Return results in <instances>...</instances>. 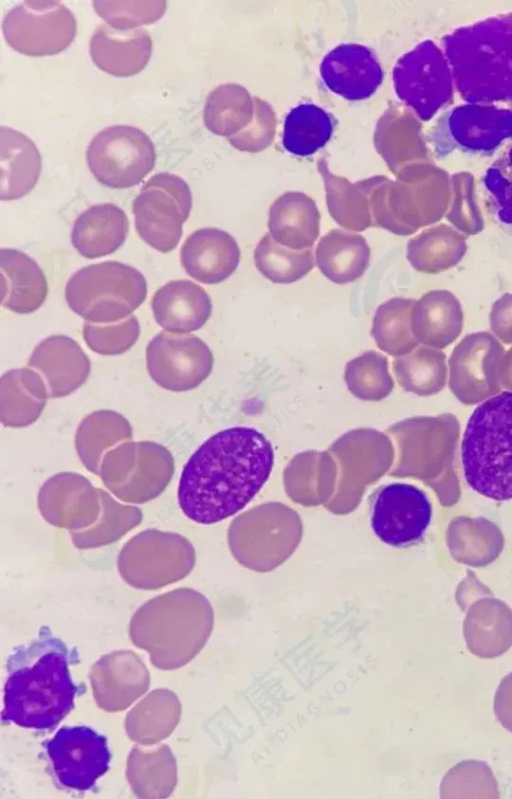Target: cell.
Segmentation results:
<instances>
[{
    "label": "cell",
    "mask_w": 512,
    "mask_h": 799,
    "mask_svg": "<svg viewBox=\"0 0 512 799\" xmlns=\"http://www.w3.org/2000/svg\"><path fill=\"white\" fill-rule=\"evenodd\" d=\"M274 451L255 428L234 426L205 440L180 475L177 498L190 520L211 525L249 504L269 479Z\"/></svg>",
    "instance_id": "6da1fadb"
},
{
    "label": "cell",
    "mask_w": 512,
    "mask_h": 799,
    "mask_svg": "<svg viewBox=\"0 0 512 799\" xmlns=\"http://www.w3.org/2000/svg\"><path fill=\"white\" fill-rule=\"evenodd\" d=\"M77 656L47 627L18 647L7 661L2 720L36 730L60 723L78 691L69 671Z\"/></svg>",
    "instance_id": "7a4b0ae2"
},
{
    "label": "cell",
    "mask_w": 512,
    "mask_h": 799,
    "mask_svg": "<svg viewBox=\"0 0 512 799\" xmlns=\"http://www.w3.org/2000/svg\"><path fill=\"white\" fill-rule=\"evenodd\" d=\"M214 626L208 600L190 588H179L144 603L132 616V643L150 655L158 669L186 665L205 646Z\"/></svg>",
    "instance_id": "3957f363"
},
{
    "label": "cell",
    "mask_w": 512,
    "mask_h": 799,
    "mask_svg": "<svg viewBox=\"0 0 512 799\" xmlns=\"http://www.w3.org/2000/svg\"><path fill=\"white\" fill-rule=\"evenodd\" d=\"M461 458L473 490L497 501L512 499V391L488 398L473 411Z\"/></svg>",
    "instance_id": "277c9868"
},
{
    "label": "cell",
    "mask_w": 512,
    "mask_h": 799,
    "mask_svg": "<svg viewBox=\"0 0 512 799\" xmlns=\"http://www.w3.org/2000/svg\"><path fill=\"white\" fill-rule=\"evenodd\" d=\"M147 283L136 268L104 261L83 267L67 281L68 306L87 322L115 323L124 320L143 303Z\"/></svg>",
    "instance_id": "5b68a950"
},
{
    "label": "cell",
    "mask_w": 512,
    "mask_h": 799,
    "mask_svg": "<svg viewBox=\"0 0 512 799\" xmlns=\"http://www.w3.org/2000/svg\"><path fill=\"white\" fill-rule=\"evenodd\" d=\"M490 38L486 39L483 25L463 29L457 33L471 47L467 46L456 36L452 39L463 47H450L451 65L459 89L468 94L471 99H512V30L504 31V22H499V31L496 20L488 22ZM451 43V42H449ZM453 44V43H451ZM456 45V44H453Z\"/></svg>",
    "instance_id": "8992f818"
},
{
    "label": "cell",
    "mask_w": 512,
    "mask_h": 799,
    "mask_svg": "<svg viewBox=\"0 0 512 799\" xmlns=\"http://www.w3.org/2000/svg\"><path fill=\"white\" fill-rule=\"evenodd\" d=\"M192 209V194L179 176L154 174L133 201L135 228L144 242L159 252L172 251Z\"/></svg>",
    "instance_id": "52a82bcc"
},
{
    "label": "cell",
    "mask_w": 512,
    "mask_h": 799,
    "mask_svg": "<svg viewBox=\"0 0 512 799\" xmlns=\"http://www.w3.org/2000/svg\"><path fill=\"white\" fill-rule=\"evenodd\" d=\"M86 160L99 183L110 188H129L152 171L156 151L152 140L139 128L113 125L93 137Z\"/></svg>",
    "instance_id": "ba28073f"
},
{
    "label": "cell",
    "mask_w": 512,
    "mask_h": 799,
    "mask_svg": "<svg viewBox=\"0 0 512 799\" xmlns=\"http://www.w3.org/2000/svg\"><path fill=\"white\" fill-rule=\"evenodd\" d=\"M3 36L15 51L43 57L64 51L73 42L77 22L60 1L25 0L11 8L2 21Z\"/></svg>",
    "instance_id": "9c48e42d"
},
{
    "label": "cell",
    "mask_w": 512,
    "mask_h": 799,
    "mask_svg": "<svg viewBox=\"0 0 512 799\" xmlns=\"http://www.w3.org/2000/svg\"><path fill=\"white\" fill-rule=\"evenodd\" d=\"M137 536L118 557L119 572L131 586L156 589L182 579L192 569L193 548L182 536L152 530V548L145 531Z\"/></svg>",
    "instance_id": "30bf717a"
},
{
    "label": "cell",
    "mask_w": 512,
    "mask_h": 799,
    "mask_svg": "<svg viewBox=\"0 0 512 799\" xmlns=\"http://www.w3.org/2000/svg\"><path fill=\"white\" fill-rule=\"evenodd\" d=\"M213 363L210 348L192 334L163 331L146 347L150 377L169 391L183 392L196 388L210 375Z\"/></svg>",
    "instance_id": "8fae6325"
},
{
    "label": "cell",
    "mask_w": 512,
    "mask_h": 799,
    "mask_svg": "<svg viewBox=\"0 0 512 799\" xmlns=\"http://www.w3.org/2000/svg\"><path fill=\"white\" fill-rule=\"evenodd\" d=\"M432 518V505L418 487L390 483L378 490L371 507V527L377 538L393 547L419 542Z\"/></svg>",
    "instance_id": "7c38bea8"
},
{
    "label": "cell",
    "mask_w": 512,
    "mask_h": 799,
    "mask_svg": "<svg viewBox=\"0 0 512 799\" xmlns=\"http://www.w3.org/2000/svg\"><path fill=\"white\" fill-rule=\"evenodd\" d=\"M58 782L70 789H91L109 767L106 738L87 726H66L46 744Z\"/></svg>",
    "instance_id": "4fadbf2b"
},
{
    "label": "cell",
    "mask_w": 512,
    "mask_h": 799,
    "mask_svg": "<svg viewBox=\"0 0 512 799\" xmlns=\"http://www.w3.org/2000/svg\"><path fill=\"white\" fill-rule=\"evenodd\" d=\"M123 446L128 460L120 446L103 458L100 470L106 486L126 502L143 503L161 494L167 484L151 477L152 473L171 478L173 468L152 469V465L172 458L170 452L152 461V457L162 448L161 445L137 442L124 443Z\"/></svg>",
    "instance_id": "5bb4252c"
},
{
    "label": "cell",
    "mask_w": 512,
    "mask_h": 799,
    "mask_svg": "<svg viewBox=\"0 0 512 799\" xmlns=\"http://www.w3.org/2000/svg\"><path fill=\"white\" fill-rule=\"evenodd\" d=\"M446 72L437 47L425 41L396 62L393 69L395 92L421 119L427 120L444 102Z\"/></svg>",
    "instance_id": "9a60e30c"
},
{
    "label": "cell",
    "mask_w": 512,
    "mask_h": 799,
    "mask_svg": "<svg viewBox=\"0 0 512 799\" xmlns=\"http://www.w3.org/2000/svg\"><path fill=\"white\" fill-rule=\"evenodd\" d=\"M504 353L500 341L489 332L466 335L454 347L448 361L450 383L456 394L467 400L493 394Z\"/></svg>",
    "instance_id": "2e32d148"
},
{
    "label": "cell",
    "mask_w": 512,
    "mask_h": 799,
    "mask_svg": "<svg viewBox=\"0 0 512 799\" xmlns=\"http://www.w3.org/2000/svg\"><path fill=\"white\" fill-rule=\"evenodd\" d=\"M89 679L96 704L107 712L126 709L148 690L150 684L145 663L130 650L102 656L91 666Z\"/></svg>",
    "instance_id": "e0dca14e"
},
{
    "label": "cell",
    "mask_w": 512,
    "mask_h": 799,
    "mask_svg": "<svg viewBox=\"0 0 512 799\" xmlns=\"http://www.w3.org/2000/svg\"><path fill=\"white\" fill-rule=\"evenodd\" d=\"M320 76L327 88L349 101L370 98L383 82L377 56L368 47L347 43L329 51L321 61Z\"/></svg>",
    "instance_id": "ac0fdd59"
},
{
    "label": "cell",
    "mask_w": 512,
    "mask_h": 799,
    "mask_svg": "<svg viewBox=\"0 0 512 799\" xmlns=\"http://www.w3.org/2000/svg\"><path fill=\"white\" fill-rule=\"evenodd\" d=\"M28 366L46 383L49 396H67L85 383L90 360L81 346L65 335L45 338L32 351Z\"/></svg>",
    "instance_id": "d6986e66"
},
{
    "label": "cell",
    "mask_w": 512,
    "mask_h": 799,
    "mask_svg": "<svg viewBox=\"0 0 512 799\" xmlns=\"http://www.w3.org/2000/svg\"><path fill=\"white\" fill-rule=\"evenodd\" d=\"M186 273L203 284H218L229 278L240 262L236 240L218 228H202L190 234L180 251Z\"/></svg>",
    "instance_id": "ffe728a7"
},
{
    "label": "cell",
    "mask_w": 512,
    "mask_h": 799,
    "mask_svg": "<svg viewBox=\"0 0 512 799\" xmlns=\"http://www.w3.org/2000/svg\"><path fill=\"white\" fill-rule=\"evenodd\" d=\"M152 46L145 29L117 30L102 24L90 39L89 53L100 70L117 77H129L146 67Z\"/></svg>",
    "instance_id": "44dd1931"
},
{
    "label": "cell",
    "mask_w": 512,
    "mask_h": 799,
    "mask_svg": "<svg viewBox=\"0 0 512 799\" xmlns=\"http://www.w3.org/2000/svg\"><path fill=\"white\" fill-rule=\"evenodd\" d=\"M151 308L157 324L164 330L187 334L208 321L212 302L200 285L190 280H175L154 293Z\"/></svg>",
    "instance_id": "7402d4cb"
},
{
    "label": "cell",
    "mask_w": 512,
    "mask_h": 799,
    "mask_svg": "<svg viewBox=\"0 0 512 799\" xmlns=\"http://www.w3.org/2000/svg\"><path fill=\"white\" fill-rule=\"evenodd\" d=\"M320 212L303 192L288 191L270 206L269 234L280 245L293 250L310 249L320 234Z\"/></svg>",
    "instance_id": "603a6c76"
},
{
    "label": "cell",
    "mask_w": 512,
    "mask_h": 799,
    "mask_svg": "<svg viewBox=\"0 0 512 799\" xmlns=\"http://www.w3.org/2000/svg\"><path fill=\"white\" fill-rule=\"evenodd\" d=\"M463 325L462 306L448 290H431L412 306L411 329L422 345L441 350L458 338Z\"/></svg>",
    "instance_id": "cb8c5ba5"
},
{
    "label": "cell",
    "mask_w": 512,
    "mask_h": 799,
    "mask_svg": "<svg viewBox=\"0 0 512 799\" xmlns=\"http://www.w3.org/2000/svg\"><path fill=\"white\" fill-rule=\"evenodd\" d=\"M2 306L17 314L36 311L48 294L46 277L26 253L12 248L0 251Z\"/></svg>",
    "instance_id": "d4e9b609"
},
{
    "label": "cell",
    "mask_w": 512,
    "mask_h": 799,
    "mask_svg": "<svg viewBox=\"0 0 512 799\" xmlns=\"http://www.w3.org/2000/svg\"><path fill=\"white\" fill-rule=\"evenodd\" d=\"M317 166L326 190L327 208L335 222L354 232L374 226L370 195L384 176L377 175L352 183L331 173L325 158H319Z\"/></svg>",
    "instance_id": "484cf974"
},
{
    "label": "cell",
    "mask_w": 512,
    "mask_h": 799,
    "mask_svg": "<svg viewBox=\"0 0 512 799\" xmlns=\"http://www.w3.org/2000/svg\"><path fill=\"white\" fill-rule=\"evenodd\" d=\"M128 231L129 220L120 207L112 203L97 204L76 218L71 243L83 257L99 258L120 248Z\"/></svg>",
    "instance_id": "4316f807"
},
{
    "label": "cell",
    "mask_w": 512,
    "mask_h": 799,
    "mask_svg": "<svg viewBox=\"0 0 512 799\" xmlns=\"http://www.w3.org/2000/svg\"><path fill=\"white\" fill-rule=\"evenodd\" d=\"M41 155L35 143L11 127L0 128V198L12 201L27 195L41 173Z\"/></svg>",
    "instance_id": "83f0119b"
},
{
    "label": "cell",
    "mask_w": 512,
    "mask_h": 799,
    "mask_svg": "<svg viewBox=\"0 0 512 799\" xmlns=\"http://www.w3.org/2000/svg\"><path fill=\"white\" fill-rule=\"evenodd\" d=\"M370 247L357 233L332 229L324 234L315 249L316 265L331 282L344 285L362 277L370 263Z\"/></svg>",
    "instance_id": "f1b7e54d"
},
{
    "label": "cell",
    "mask_w": 512,
    "mask_h": 799,
    "mask_svg": "<svg viewBox=\"0 0 512 799\" xmlns=\"http://www.w3.org/2000/svg\"><path fill=\"white\" fill-rule=\"evenodd\" d=\"M463 635L473 655L501 656L512 646V611L499 601L476 603L464 620Z\"/></svg>",
    "instance_id": "f546056e"
},
{
    "label": "cell",
    "mask_w": 512,
    "mask_h": 799,
    "mask_svg": "<svg viewBox=\"0 0 512 799\" xmlns=\"http://www.w3.org/2000/svg\"><path fill=\"white\" fill-rule=\"evenodd\" d=\"M181 711V703L173 691L166 688L155 689L126 715V733L132 741L140 745L156 744L174 731Z\"/></svg>",
    "instance_id": "4dcf8cb0"
},
{
    "label": "cell",
    "mask_w": 512,
    "mask_h": 799,
    "mask_svg": "<svg viewBox=\"0 0 512 799\" xmlns=\"http://www.w3.org/2000/svg\"><path fill=\"white\" fill-rule=\"evenodd\" d=\"M126 778L139 798L170 796L177 784V764L170 747L134 746L127 759Z\"/></svg>",
    "instance_id": "1f68e13d"
},
{
    "label": "cell",
    "mask_w": 512,
    "mask_h": 799,
    "mask_svg": "<svg viewBox=\"0 0 512 799\" xmlns=\"http://www.w3.org/2000/svg\"><path fill=\"white\" fill-rule=\"evenodd\" d=\"M1 420L7 426H25L41 414L49 396L41 375L30 368L12 369L1 378Z\"/></svg>",
    "instance_id": "d6a6232c"
},
{
    "label": "cell",
    "mask_w": 512,
    "mask_h": 799,
    "mask_svg": "<svg viewBox=\"0 0 512 799\" xmlns=\"http://www.w3.org/2000/svg\"><path fill=\"white\" fill-rule=\"evenodd\" d=\"M464 236L444 225L427 229L410 239L406 258L418 272L438 274L456 266L464 257Z\"/></svg>",
    "instance_id": "836d02e7"
},
{
    "label": "cell",
    "mask_w": 512,
    "mask_h": 799,
    "mask_svg": "<svg viewBox=\"0 0 512 799\" xmlns=\"http://www.w3.org/2000/svg\"><path fill=\"white\" fill-rule=\"evenodd\" d=\"M255 115L254 97L236 83H225L207 96L203 120L212 133L230 138L245 129Z\"/></svg>",
    "instance_id": "e575fe53"
},
{
    "label": "cell",
    "mask_w": 512,
    "mask_h": 799,
    "mask_svg": "<svg viewBox=\"0 0 512 799\" xmlns=\"http://www.w3.org/2000/svg\"><path fill=\"white\" fill-rule=\"evenodd\" d=\"M334 131L332 115L312 103H302L286 115L282 145L290 154L306 157L315 154L331 139Z\"/></svg>",
    "instance_id": "d590c367"
},
{
    "label": "cell",
    "mask_w": 512,
    "mask_h": 799,
    "mask_svg": "<svg viewBox=\"0 0 512 799\" xmlns=\"http://www.w3.org/2000/svg\"><path fill=\"white\" fill-rule=\"evenodd\" d=\"M414 302L410 298L393 297L377 307L370 334L381 351L399 357L418 347L411 329Z\"/></svg>",
    "instance_id": "8d00e7d4"
},
{
    "label": "cell",
    "mask_w": 512,
    "mask_h": 799,
    "mask_svg": "<svg viewBox=\"0 0 512 799\" xmlns=\"http://www.w3.org/2000/svg\"><path fill=\"white\" fill-rule=\"evenodd\" d=\"M392 367L399 384L418 394L439 390L447 374L446 355L439 349L425 345L396 357Z\"/></svg>",
    "instance_id": "74e56055"
},
{
    "label": "cell",
    "mask_w": 512,
    "mask_h": 799,
    "mask_svg": "<svg viewBox=\"0 0 512 799\" xmlns=\"http://www.w3.org/2000/svg\"><path fill=\"white\" fill-rule=\"evenodd\" d=\"M259 273L275 284H291L305 277L314 267L312 249L293 250L277 243L269 233L254 250Z\"/></svg>",
    "instance_id": "f35d334b"
},
{
    "label": "cell",
    "mask_w": 512,
    "mask_h": 799,
    "mask_svg": "<svg viewBox=\"0 0 512 799\" xmlns=\"http://www.w3.org/2000/svg\"><path fill=\"white\" fill-rule=\"evenodd\" d=\"M345 381L349 390L361 399H381L393 387L386 356L374 350L365 351L346 363Z\"/></svg>",
    "instance_id": "ab89813d"
},
{
    "label": "cell",
    "mask_w": 512,
    "mask_h": 799,
    "mask_svg": "<svg viewBox=\"0 0 512 799\" xmlns=\"http://www.w3.org/2000/svg\"><path fill=\"white\" fill-rule=\"evenodd\" d=\"M441 798H499L497 781L482 761L466 760L453 766L440 785Z\"/></svg>",
    "instance_id": "60d3db41"
},
{
    "label": "cell",
    "mask_w": 512,
    "mask_h": 799,
    "mask_svg": "<svg viewBox=\"0 0 512 799\" xmlns=\"http://www.w3.org/2000/svg\"><path fill=\"white\" fill-rule=\"evenodd\" d=\"M95 12L112 28L133 30L159 20L166 11L165 0H96Z\"/></svg>",
    "instance_id": "b9f144b4"
},
{
    "label": "cell",
    "mask_w": 512,
    "mask_h": 799,
    "mask_svg": "<svg viewBox=\"0 0 512 799\" xmlns=\"http://www.w3.org/2000/svg\"><path fill=\"white\" fill-rule=\"evenodd\" d=\"M139 335L140 325L134 315L110 325L91 322L83 325V338L87 346L106 356L128 351L137 342Z\"/></svg>",
    "instance_id": "7bdbcfd3"
},
{
    "label": "cell",
    "mask_w": 512,
    "mask_h": 799,
    "mask_svg": "<svg viewBox=\"0 0 512 799\" xmlns=\"http://www.w3.org/2000/svg\"><path fill=\"white\" fill-rule=\"evenodd\" d=\"M255 115L252 122L238 134L228 138L239 151L257 153L271 145L276 132L277 117L272 106L254 96Z\"/></svg>",
    "instance_id": "ee69618b"
},
{
    "label": "cell",
    "mask_w": 512,
    "mask_h": 799,
    "mask_svg": "<svg viewBox=\"0 0 512 799\" xmlns=\"http://www.w3.org/2000/svg\"><path fill=\"white\" fill-rule=\"evenodd\" d=\"M489 321L493 335L504 344H512V293L494 302Z\"/></svg>",
    "instance_id": "f6af8a7d"
},
{
    "label": "cell",
    "mask_w": 512,
    "mask_h": 799,
    "mask_svg": "<svg viewBox=\"0 0 512 799\" xmlns=\"http://www.w3.org/2000/svg\"><path fill=\"white\" fill-rule=\"evenodd\" d=\"M494 712L501 725L512 732V672L501 680L497 688Z\"/></svg>",
    "instance_id": "bcb514c9"
},
{
    "label": "cell",
    "mask_w": 512,
    "mask_h": 799,
    "mask_svg": "<svg viewBox=\"0 0 512 799\" xmlns=\"http://www.w3.org/2000/svg\"><path fill=\"white\" fill-rule=\"evenodd\" d=\"M500 379L512 388V346L504 353L500 364Z\"/></svg>",
    "instance_id": "7dc6e473"
}]
</instances>
